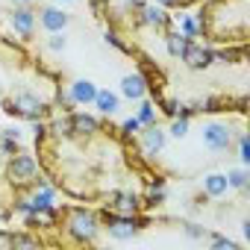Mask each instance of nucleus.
Here are the masks:
<instances>
[{
  "instance_id": "nucleus-1",
  "label": "nucleus",
  "mask_w": 250,
  "mask_h": 250,
  "mask_svg": "<svg viewBox=\"0 0 250 250\" xmlns=\"http://www.w3.org/2000/svg\"><path fill=\"white\" fill-rule=\"evenodd\" d=\"M36 162L53 188L80 203H103L133 180H159L124 127L71 109L36 130Z\"/></svg>"
},
{
  "instance_id": "nucleus-2",
  "label": "nucleus",
  "mask_w": 250,
  "mask_h": 250,
  "mask_svg": "<svg viewBox=\"0 0 250 250\" xmlns=\"http://www.w3.org/2000/svg\"><path fill=\"white\" fill-rule=\"evenodd\" d=\"M197 33L209 44L247 47V39H250V0H200Z\"/></svg>"
},
{
  "instance_id": "nucleus-3",
  "label": "nucleus",
  "mask_w": 250,
  "mask_h": 250,
  "mask_svg": "<svg viewBox=\"0 0 250 250\" xmlns=\"http://www.w3.org/2000/svg\"><path fill=\"white\" fill-rule=\"evenodd\" d=\"M53 218L59 221L62 232H65V244H94L97 232L103 227V215H97L94 209L85 206H62L53 212Z\"/></svg>"
},
{
  "instance_id": "nucleus-4",
  "label": "nucleus",
  "mask_w": 250,
  "mask_h": 250,
  "mask_svg": "<svg viewBox=\"0 0 250 250\" xmlns=\"http://www.w3.org/2000/svg\"><path fill=\"white\" fill-rule=\"evenodd\" d=\"M145 77L142 74H133V77H124V94L127 97H142L145 94Z\"/></svg>"
},
{
  "instance_id": "nucleus-5",
  "label": "nucleus",
  "mask_w": 250,
  "mask_h": 250,
  "mask_svg": "<svg viewBox=\"0 0 250 250\" xmlns=\"http://www.w3.org/2000/svg\"><path fill=\"white\" fill-rule=\"evenodd\" d=\"M42 24L47 27V30H62L65 24H68V15L65 12H59V9H47V12H42Z\"/></svg>"
},
{
  "instance_id": "nucleus-6",
  "label": "nucleus",
  "mask_w": 250,
  "mask_h": 250,
  "mask_svg": "<svg viewBox=\"0 0 250 250\" xmlns=\"http://www.w3.org/2000/svg\"><path fill=\"white\" fill-rule=\"evenodd\" d=\"M12 27H15L24 39H30V33H33V12H27V9L15 12V15H12Z\"/></svg>"
},
{
  "instance_id": "nucleus-7",
  "label": "nucleus",
  "mask_w": 250,
  "mask_h": 250,
  "mask_svg": "<svg viewBox=\"0 0 250 250\" xmlns=\"http://www.w3.org/2000/svg\"><path fill=\"white\" fill-rule=\"evenodd\" d=\"M94 83H88V80H80V83H74V100L77 103H91L94 100Z\"/></svg>"
},
{
  "instance_id": "nucleus-8",
  "label": "nucleus",
  "mask_w": 250,
  "mask_h": 250,
  "mask_svg": "<svg viewBox=\"0 0 250 250\" xmlns=\"http://www.w3.org/2000/svg\"><path fill=\"white\" fill-rule=\"evenodd\" d=\"M94 103H97V109H100L103 115H112V112L118 109V97L109 94V91H97V94H94Z\"/></svg>"
},
{
  "instance_id": "nucleus-9",
  "label": "nucleus",
  "mask_w": 250,
  "mask_h": 250,
  "mask_svg": "<svg viewBox=\"0 0 250 250\" xmlns=\"http://www.w3.org/2000/svg\"><path fill=\"white\" fill-rule=\"evenodd\" d=\"M200 0H156V6L162 9H188V6H197Z\"/></svg>"
},
{
  "instance_id": "nucleus-10",
  "label": "nucleus",
  "mask_w": 250,
  "mask_h": 250,
  "mask_svg": "<svg viewBox=\"0 0 250 250\" xmlns=\"http://www.w3.org/2000/svg\"><path fill=\"white\" fill-rule=\"evenodd\" d=\"M206 186H209V191H212V194H221V191L227 188V180H224V177H209V183H206Z\"/></svg>"
},
{
  "instance_id": "nucleus-11",
  "label": "nucleus",
  "mask_w": 250,
  "mask_h": 250,
  "mask_svg": "<svg viewBox=\"0 0 250 250\" xmlns=\"http://www.w3.org/2000/svg\"><path fill=\"white\" fill-rule=\"evenodd\" d=\"M24 3H27V0H24Z\"/></svg>"
}]
</instances>
